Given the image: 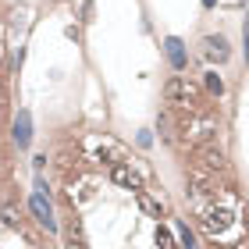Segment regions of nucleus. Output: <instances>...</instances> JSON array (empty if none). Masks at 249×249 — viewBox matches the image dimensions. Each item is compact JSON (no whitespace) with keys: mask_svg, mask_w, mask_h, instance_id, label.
Here are the masks:
<instances>
[{"mask_svg":"<svg viewBox=\"0 0 249 249\" xmlns=\"http://www.w3.org/2000/svg\"><path fill=\"white\" fill-rule=\"evenodd\" d=\"M39 192L29 199V207H32V213H36V221L43 224L47 231H57V221H53V207H50V199L43 196V185H36Z\"/></svg>","mask_w":249,"mask_h":249,"instance_id":"nucleus-1","label":"nucleus"},{"mask_svg":"<svg viewBox=\"0 0 249 249\" xmlns=\"http://www.w3.org/2000/svg\"><path fill=\"white\" fill-rule=\"evenodd\" d=\"M231 213L224 210V207H213V210H203V228H207L210 235H221V231H228L231 228Z\"/></svg>","mask_w":249,"mask_h":249,"instance_id":"nucleus-2","label":"nucleus"},{"mask_svg":"<svg viewBox=\"0 0 249 249\" xmlns=\"http://www.w3.org/2000/svg\"><path fill=\"white\" fill-rule=\"evenodd\" d=\"M203 57H207V61H217V64H224V61L231 57L228 39H224V36H207V39H203Z\"/></svg>","mask_w":249,"mask_h":249,"instance_id":"nucleus-3","label":"nucleus"},{"mask_svg":"<svg viewBox=\"0 0 249 249\" xmlns=\"http://www.w3.org/2000/svg\"><path fill=\"white\" fill-rule=\"evenodd\" d=\"M164 96H167V100H196L199 89L192 86L189 78H171V82L164 86Z\"/></svg>","mask_w":249,"mask_h":249,"instance_id":"nucleus-4","label":"nucleus"},{"mask_svg":"<svg viewBox=\"0 0 249 249\" xmlns=\"http://www.w3.org/2000/svg\"><path fill=\"white\" fill-rule=\"evenodd\" d=\"M164 50H167V61H171L175 71H182V68L189 64V57H185V43L178 39V36H167V39H164Z\"/></svg>","mask_w":249,"mask_h":249,"instance_id":"nucleus-5","label":"nucleus"},{"mask_svg":"<svg viewBox=\"0 0 249 249\" xmlns=\"http://www.w3.org/2000/svg\"><path fill=\"white\" fill-rule=\"evenodd\" d=\"M110 178H114L118 185H124V189H135V192L142 189V178L135 175L128 164H114V167H110Z\"/></svg>","mask_w":249,"mask_h":249,"instance_id":"nucleus-6","label":"nucleus"},{"mask_svg":"<svg viewBox=\"0 0 249 249\" xmlns=\"http://www.w3.org/2000/svg\"><path fill=\"white\" fill-rule=\"evenodd\" d=\"M15 142H18V146H29V142H32V114H29V110H18V121H15Z\"/></svg>","mask_w":249,"mask_h":249,"instance_id":"nucleus-7","label":"nucleus"},{"mask_svg":"<svg viewBox=\"0 0 249 249\" xmlns=\"http://www.w3.org/2000/svg\"><path fill=\"white\" fill-rule=\"evenodd\" d=\"M135 196H139V207H142L146 213H150V217H157V221L164 217V207H160V203H157V199H153V196H150V192H146V189H139V192H135Z\"/></svg>","mask_w":249,"mask_h":249,"instance_id":"nucleus-8","label":"nucleus"},{"mask_svg":"<svg viewBox=\"0 0 249 249\" xmlns=\"http://www.w3.org/2000/svg\"><path fill=\"white\" fill-rule=\"evenodd\" d=\"M157 249H175V239H171V231H167V228H157Z\"/></svg>","mask_w":249,"mask_h":249,"instance_id":"nucleus-9","label":"nucleus"},{"mask_svg":"<svg viewBox=\"0 0 249 249\" xmlns=\"http://www.w3.org/2000/svg\"><path fill=\"white\" fill-rule=\"evenodd\" d=\"M207 89H210L213 96H221L224 93V78L221 75H207Z\"/></svg>","mask_w":249,"mask_h":249,"instance_id":"nucleus-10","label":"nucleus"},{"mask_svg":"<svg viewBox=\"0 0 249 249\" xmlns=\"http://www.w3.org/2000/svg\"><path fill=\"white\" fill-rule=\"evenodd\" d=\"M182 246L185 249H196V239H192V231L185 228V224H182Z\"/></svg>","mask_w":249,"mask_h":249,"instance_id":"nucleus-11","label":"nucleus"},{"mask_svg":"<svg viewBox=\"0 0 249 249\" xmlns=\"http://www.w3.org/2000/svg\"><path fill=\"white\" fill-rule=\"evenodd\" d=\"M207 164H210V167H224V157L210 150V153H207Z\"/></svg>","mask_w":249,"mask_h":249,"instance_id":"nucleus-12","label":"nucleus"},{"mask_svg":"<svg viewBox=\"0 0 249 249\" xmlns=\"http://www.w3.org/2000/svg\"><path fill=\"white\" fill-rule=\"evenodd\" d=\"M4 221L7 224H18V217H15V210H11V207H4Z\"/></svg>","mask_w":249,"mask_h":249,"instance_id":"nucleus-13","label":"nucleus"},{"mask_svg":"<svg viewBox=\"0 0 249 249\" xmlns=\"http://www.w3.org/2000/svg\"><path fill=\"white\" fill-rule=\"evenodd\" d=\"M242 36H246V61H249V15H246V29H242Z\"/></svg>","mask_w":249,"mask_h":249,"instance_id":"nucleus-14","label":"nucleus"},{"mask_svg":"<svg viewBox=\"0 0 249 249\" xmlns=\"http://www.w3.org/2000/svg\"><path fill=\"white\" fill-rule=\"evenodd\" d=\"M213 4H217V0H203V7H213Z\"/></svg>","mask_w":249,"mask_h":249,"instance_id":"nucleus-15","label":"nucleus"}]
</instances>
